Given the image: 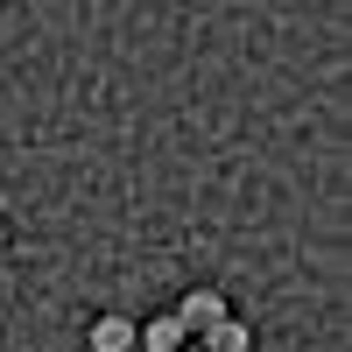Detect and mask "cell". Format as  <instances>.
Wrapping results in <instances>:
<instances>
[{
    "label": "cell",
    "instance_id": "obj_1",
    "mask_svg": "<svg viewBox=\"0 0 352 352\" xmlns=\"http://www.w3.org/2000/svg\"><path fill=\"white\" fill-rule=\"evenodd\" d=\"M219 317H226V296H219V289H190V296L176 303V324H184L190 338H204V331L219 324Z\"/></svg>",
    "mask_w": 352,
    "mask_h": 352
},
{
    "label": "cell",
    "instance_id": "obj_2",
    "mask_svg": "<svg viewBox=\"0 0 352 352\" xmlns=\"http://www.w3.org/2000/svg\"><path fill=\"white\" fill-rule=\"evenodd\" d=\"M141 345V331L127 324V317H99L92 324V352H134Z\"/></svg>",
    "mask_w": 352,
    "mask_h": 352
},
{
    "label": "cell",
    "instance_id": "obj_3",
    "mask_svg": "<svg viewBox=\"0 0 352 352\" xmlns=\"http://www.w3.org/2000/svg\"><path fill=\"white\" fill-rule=\"evenodd\" d=\"M184 345H190V331L176 324V310H169V317H155V324L141 331V352H184Z\"/></svg>",
    "mask_w": 352,
    "mask_h": 352
},
{
    "label": "cell",
    "instance_id": "obj_4",
    "mask_svg": "<svg viewBox=\"0 0 352 352\" xmlns=\"http://www.w3.org/2000/svg\"><path fill=\"white\" fill-rule=\"evenodd\" d=\"M197 345H204V352H247V324H232V317H219V324L204 331Z\"/></svg>",
    "mask_w": 352,
    "mask_h": 352
},
{
    "label": "cell",
    "instance_id": "obj_5",
    "mask_svg": "<svg viewBox=\"0 0 352 352\" xmlns=\"http://www.w3.org/2000/svg\"><path fill=\"white\" fill-rule=\"evenodd\" d=\"M184 352H204V345H184Z\"/></svg>",
    "mask_w": 352,
    "mask_h": 352
}]
</instances>
